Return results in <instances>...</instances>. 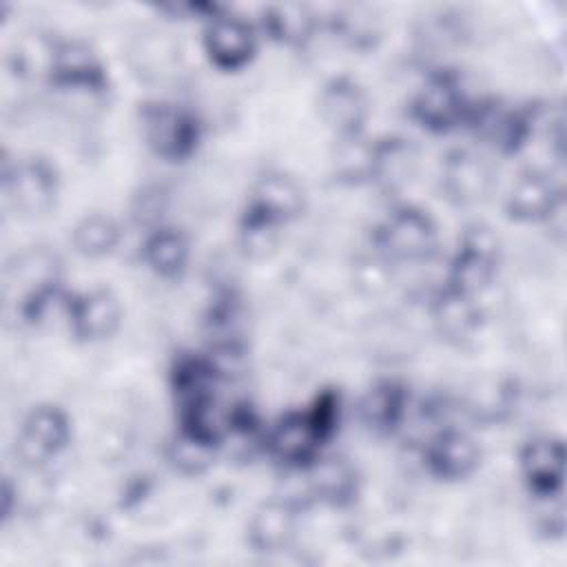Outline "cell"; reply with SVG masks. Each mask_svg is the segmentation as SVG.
I'll list each match as a JSON object with an SVG mask.
<instances>
[{
  "label": "cell",
  "mask_w": 567,
  "mask_h": 567,
  "mask_svg": "<svg viewBox=\"0 0 567 567\" xmlns=\"http://www.w3.org/2000/svg\"><path fill=\"white\" fill-rule=\"evenodd\" d=\"M334 421L337 401L332 394H323L310 410L281 416L272 430L264 434V443L279 463L306 470L321 456V445L330 439Z\"/></svg>",
  "instance_id": "cell-1"
},
{
  "label": "cell",
  "mask_w": 567,
  "mask_h": 567,
  "mask_svg": "<svg viewBox=\"0 0 567 567\" xmlns=\"http://www.w3.org/2000/svg\"><path fill=\"white\" fill-rule=\"evenodd\" d=\"M4 292L27 319H38L58 295L60 261L49 250H27L7 268Z\"/></svg>",
  "instance_id": "cell-2"
},
{
  "label": "cell",
  "mask_w": 567,
  "mask_h": 567,
  "mask_svg": "<svg viewBox=\"0 0 567 567\" xmlns=\"http://www.w3.org/2000/svg\"><path fill=\"white\" fill-rule=\"evenodd\" d=\"M377 244L388 261H425L436 250V224L423 208L399 206L379 226Z\"/></svg>",
  "instance_id": "cell-3"
},
{
  "label": "cell",
  "mask_w": 567,
  "mask_h": 567,
  "mask_svg": "<svg viewBox=\"0 0 567 567\" xmlns=\"http://www.w3.org/2000/svg\"><path fill=\"white\" fill-rule=\"evenodd\" d=\"M498 268V239L487 226H470L450 261L447 290L465 297L481 295Z\"/></svg>",
  "instance_id": "cell-4"
},
{
  "label": "cell",
  "mask_w": 567,
  "mask_h": 567,
  "mask_svg": "<svg viewBox=\"0 0 567 567\" xmlns=\"http://www.w3.org/2000/svg\"><path fill=\"white\" fill-rule=\"evenodd\" d=\"M142 135L159 157L184 159L197 148L199 124L190 111L177 104L153 102L142 109Z\"/></svg>",
  "instance_id": "cell-5"
},
{
  "label": "cell",
  "mask_w": 567,
  "mask_h": 567,
  "mask_svg": "<svg viewBox=\"0 0 567 567\" xmlns=\"http://www.w3.org/2000/svg\"><path fill=\"white\" fill-rule=\"evenodd\" d=\"M71 425L66 414L55 405H38L22 421L16 452L22 465L38 470L53 461L69 443Z\"/></svg>",
  "instance_id": "cell-6"
},
{
  "label": "cell",
  "mask_w": 567,
  "mask_h": 567,
  "mask_svg": "<svg viewBox=\"0 0 567 567\" xmlns=\"http://www.w3.org/2000/svg\"><path fill=\"white\" fill-rule=\"evenodd\" d=\"M476 102H470L452 75H432L412 102L414 120L436 133H445L470 120Z\"/></svg>",
  "instance_id": "cell-7"
},
{
  "label": "cell",
  "mask_w": 567,
  "mask_h": 567,
  "mask_svg": "<svg viewBox=\"0 0 567 567\" xmlns=\"http://www.w3.org/2000/svg\"><path fill=\"white\" fill-rule=\"evenodd\" d=\"M4 193L22 215H42L55 204L58 175L42 157H24L4 166Z\"/></svg>",
  "instance_id": "cell-8"
},
{
  "label": "cell",
  "mask_w": 567,
  "mask_h": 567,
  "mask_svg": "<svg viewBox=\"0 0 567 567\" xmlns=\"http://www.w3.org/2000/svg\"><path fill=\"white\" fill-rule=\"evenodd\" d=\"M303 210V190L301 186L281 171L264 173L248 197V208L244 217L279 228Z\"/></svg>",
  "instance_id": "cell-9"
},
{
  "label": "cell",
  "mask_w": 567,
  "mask_h": 567,
  "mask_svg": "<svg viewBox=\"0 0 567 567\" xmlns=\"http://www.w3.org/2000/svg\"><path fill=\"white\" fill-rule=\"evenodd\" d=\"M563 193L556 179L540 168L523 171L509 186L505 213L514 221H545L558 215Z\"/></svg>",
  "instance_id": "cell-10"
},
{
  "label": "cell",
  "mask_w": 567,
  "mask_h": 567,
  "mask_svg": "<svg viewBox=\"0 0 567 567\" xmlns=\"http://www.w3.org/2000/svg\"><path fill=\"white\" fill-rule=\"evenodd\" d=\"M204 51L221 71H237L250 62L257 51L255 29L235 16L213 13L204 29Z\"/></svg>",
  "instance_id": "cell-11"
},
{
  "label": "cell",
  "mask_w": 567,
  "mask_h": 567,
  "mask_svg": "<svg viewBox=\"0 0 567 567\" xmlns=\"http://www.w3.org/2000/svg\"><path fill=\"white\" fill-rule=\"evenodd\" d=\"M518 463L523 481L536 498L549 501L563 494L565 447L560 439L538 436L527 441L518 454Z\"/></svg>",
  "instance_id": "cell-12"
},
{
  "label": "cell",
  "mask_w": 567,
  "mask_h": 567,
  "mask_svg": "<svg viewBox=\"0 0 567 567\" xmlns=\"http://www.w3.org/2000/svg\"><path fill=\"white\" fill-rule=\"evenodd\" d=\"M441 186L452 204L474 206L489 197L494 188V171L481 155L458 148L443 162Z\"/></svg>",
  "instance_id": "cell-13"
},
{
  "label": "cell",
  "mask_w": 567,
  "mask_h": 567,
  "mask_svg": "<svg viewBox=\"0 0 567 567\" xmlns=\"http://www.w3.org/2000/svg\"><path fill=\"white\" fill-rule=\"evenodd\" d=\"M319 117L337 137H350L363 133L368 117V100L363 89L350 78H334L321 91L317 100Z\"/></svg>",
  "instance_id": "cell-14"
},
{
  "label": "cell",
  "mask_w": 567,
  "mask_h": 567,
  "mask_svg": "<svg viewBox=\"0 0 567 567\" xmlns=\"http://www.w3.org/2000/svg\"><path fill=\"white\" fill-rule=\"evenodd\" d=\"M66 317L71 332L80 341H104L117 330L122 308L111 290L93 288L69 301Z\"/></svg>",
  "instance_id": "cell-15"
},
{
  "label": "cell",
  "mask_w": 567,
  "mask_h": 567,
  "mask_svg": "<svg viewBox=\"0 0 567 567\" xmlns=\"http://www.w3.org/2000/svg\"><path fill=\"white\" fill-rule=\"evenodd\" d=\"M297 505L281 498L264 501L248 518V545L259 554L286 551L297 536Z\"/></svg>",
  "instance_id": "cell-16"
},
{
  "label": "cell",
  "mask_w": 567,
  "mask_h": 567,
  "mask_svg": "<svg viewBox=\"0 0 567 567\" xmlns=\"http://www.w3.org/2000/svg\"><path fill=\"white\" fill-rule=\"evenodd\" d=\"M427 470L441 481H461L481 463V447L461 430H441L430 436L423 452Z\"/></svg>",
  "instance_id": "cell-17"
},
{
  "label": "cell",
  "mask_w": 567,
  "mask_h": 567,
  "mask_svg": "<svg viewBox=\"0 0 567 567\" xmlns=\"http://www.w3.org/2000/svg\"><path fill=\"white\" fill-rule=\"evenodd\" d=\"M49 78L64 89L97 91L104 86V69L91 47L82 42H62L51 51Z\"/></svg>",
  "instance_id": "cell-18"
},
{
  "label": "cell",
  "mask_w": 567,
  "mask_h": 567,
  "mask_svg": "<svg viewBox=\"0 0 567 567\" xmlns=\"http://www.w3.org/2000/svg\"><path fill=\"white\" fill-rule=\"evenodd\" d=\"M310 494L330 505H348L357 494L354 467L339 456H317L308 467Z\"/></svg>",
  "instance_id": "cell-19"
},
{
  "label": "cell",
  "mask_w": 567,
  "mask_h": 567,
  "mask_svg": "<svg viewBox=\"0 0 567 567\" xmlns=\"http://www.w3.org/2000/svg\"><path fill=\"white\" fill-rule=\"evenodd\" d=\"M188 239L175 228H157L148 235L142 248L144 264L164 279L179 277L188 264Z\"/></svg>",
  "instance_id": "cell-20"
},
{
  "label": "cell",
  "mask_w": 567,
  "mask_h": 567,
  "mask_svg": "<svg viewBox=\"0 0 567 567\" xmlns=\"http://www.w3.org/2000/svg\"><path fill=\"white\" fill-rule=\"evenodd\" d=\"M408 416L405 390L392 381L377 383L361 401V419L374 432H392Z\"/></svg>",
  "instance_id": "cell-21"
},
{
  "label": "cell",
  "mask_w": 567,
  "mask_h": 567,
  "mask_svg": "<svg viewBox=\"0 0 567 567\" xmlns=\"http://www.w3.org/2000/svg\"><path fill=\"white\" fill-rule=\"evenodd\" d=\"M434 323L447 341H465L478 330V308L474 297L443 290L434 303Z\"/></svg>",
  "instance_id": "cell-22"
},
{
  "label": "cell",
  "mask_w": 567,
  "mask_h": 567,
  "mask_svg": "<svg viewBox=\"0 0 567 567\" xmlns=\"http://www.w3.org/2000/svg\"><path fill=\"white\" fill-rule=\"evenodd\" d=\"M332 168L337 179L348 184L374 182L377 142L365 140L363 133L350 135V137H337Z\"/></svg>",
  "instance_id": "cell-23"
},
{
  "label": "cell",
  "mask_w": 567,
  "mask_h": 567,
  "mask_svg": "<svg viewBox=\"0 0 567 567\" xmlns=\"http://www.w3.org/2000/svg\"><path fill=\"white\" fill-rule=\"evenodd\" d=\"M120 226L113 217L109 215H86L84 219H80L73 228V246L82 257H106L115 250V246L120 244Z\"/></svg>",
  "instance_id": "cell-24"
},
{
  "label": "cell",
  "mask_w": 567,
  "mask_h": 567,
  "mask_svg": "<svg viewBox=\"0 0 567 567\" xmlns=\"http://www.w3.org/2000/svg\"><path fill=\"white\" fill-rule=\"evenodd\" d=\"M264 27L277 42L299 47L312 35L315 18L301 4H275L266 11Z\"/></svg>",
  "instance_id": "cell-25"
},
{
  "label": "cell",
  "mask_w": 567,
  "mask_h": 567,
  "mask_svg": "<svg viewBox=\"0 0 567 567\" xmlns=\"http://www.w3.org/2000/svg\"><path fill=\"white\" fill-rule=\"evenodd\" d=\"M217 443L179 427L168 445V461L184 474H202L215 458Z\"/></svg>",
  "instance_id": "cell-26"
},
{
  "label": "cell",
  "mask_w": 567,
  "mask_h": 567,
  "mask_svg": "<svg viewBox=\"0 0 567 567\" xmlns=\"http://www.w3.org/2000/svg\"><path fill=\"white\" fill-rule=\"evenodd\" d=\"M414 164V153L403 140L377 142L374 182L383 186H399L408 179Z\"/></svg>",
  "instance_id": "cell-27"
}]
</instances>
